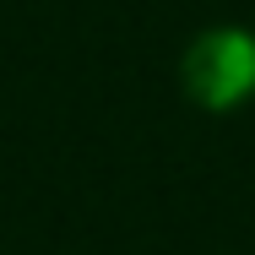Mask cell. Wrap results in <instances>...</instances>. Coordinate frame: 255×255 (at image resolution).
Segmentation results:
<instances>
[{"label": "cell", "mask_w": 255, "mask_h": 255, "mask_svg": "<svg viewBox=\"0 0 255 255\" xmlns=\"http://www.w3.org/2000/svg\"><path fill=\"white\" fill-rule=\"evenodd\" d=\"M190 87L201 103H239L255 87V38L206 33L190 49Z\"/></svg>", "instance_id": "1"}]
</instances>
